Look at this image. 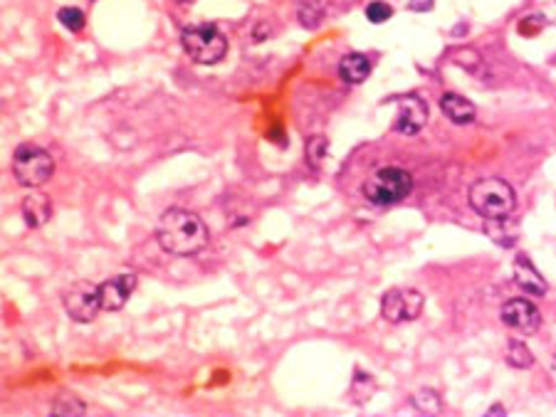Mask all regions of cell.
Here are the masks:
<instances>
[{"instance_id": "cell-12", "label": "cell", "mask_w": 556, "mask_h": 417, "mask_svg": "<svg viewBox=\"0 0 556 417\" xmlns=\"http://www.w3.org/2000/svg\"><path fill=\"white\" fill-rule=\"evenodd\" d=\"M515 284L526 294H536V297L546 294V282L536 272L534 265L526 259V255H519L515 262Z\"/></svg>"}, {"instance_id": "cell-1", "label": "cell", "mask_w": 556, "mask_h": 417, "mask_svg": "<svg viewBox=\"0 0 556 417\" xmlns=\"http://www.w3.org/2000/svg\"><path fill=\"white\" fill-rule=\"evenodd\" d=\"M156 239L169 255L190 257V255H199L200 249L208 248L210 232L208 225L196 213L183 208H169L161 215Z\"/></svg>"}, {"instance_id": "cell-11", "label": "cell", "mask_w": 556, "mask_h": 417, "mask_svg": "<svg viewBox=\"0 0 556 417\" xmlns=\"http://www.w3.org/2000/svg\"><path fill=\"white\" fill-rule=\"evenodd\" d=\"M440 109H443L447 119L453 121V124H460V126H463V124H472L477 117L475 104L465 100L463 94H455V91H446V94H443Z\"/></svg>"}, {"instance_id": "cell-19", "label": "cell", "mask_w": 556, "mask_h": 417, "mask_svg": "<svg viewBox=\"0 0 556 417\" xmlns=\"http://www.w3.org/2000/svg\"><path fill=\"white\" fill-rule=\"evenodd\" d=\"M366 18H368V22L381 25V22H388L391 18H393V8H391L388 3H384V0H374V3H368Z\"/></svg>"}, {"instance_id": "cell-2", "label": "cell", "mask_w": 556, "mask_h": 417, "mask_svg": "<svg viewBox=\"0 0 556 417\" xmlns=\"http://www.w3.org/2000/svg\"><path fill=\"white\" fill-rule=\"evenodd\" d=\"M470 205L480 218L507 220L516 208L515 188L502 178H482L470 188Z\"/></svg>"}, {"instance_id": "cell-8", "label": "cell", "mask_w": 556, "mask_h": 417, "mask_svg": "<svg viewBox=\"0 0 556 417\" xmlns=\"http://www.w3.org/2000/svg\"><path fill=\"white\" fill-rule=\"evenodd\" d=\"M499 317H502L505 326H509L516 334H522V336H532L542 326L539 308L532 301H526V299H509L502 307V311H499Z\"/></svg>"}, {"instance_id": "cell-13", "label": "cell", "mask_w": 556, "mask_h": 417, "mask_svg": "<svg viewBox=\"0 0 556 417\" xmlns=\"http://www.w3.org/2000/svg\"><path fill=\"white\" fill-rule=\"evenodd\" d=\"M22 218L28 228H42L52 218V203L45 193H31L22 200Z\"/></svg>"}, {"instance_id": "cell-9", "label": "cell", "mask_w": 556, "mask_h": 417, "mask_svg": "<svg viewBox=\"0 0 556 417\" xmlns=\"http://www.w3.org/2000/svg\"><path fill=\"white\" fill-rule=\"evenodd\" d=\"M398 121L396 131L403 136H416L418 131H423L428 121V104L418 94H403L398 97Z\"/></svg>"}, {"instance_id": "cell-14", "label": "cell", "mask_w": 556, "mask_h": 417, "mask_svg": "<svg viewBox=\"0 0 556 417\" xmlns=\"http://www.w3.org/2000/svg\"><path fill=\"white\" fill-rule=\"evenodd\" d=\"M339 77L347 84H364L371 77V60L361 52H351L339 62Z\"/></svg>"}, {"instance_id": "cell-21", "label": "cell", "mask_w": 556, "mask_h": 417, "mask_svg": "<svg viewBox=\"0 0 556 417\" xmlns=\"http://www.w3.org/2000/svg\"><path fill=\"white\" fill-rule=\"evenodd\" d=\"M408 5H410V11H416V13H428V11H433V5H436V0H410Z\"/></svg>"}, {"instance_id": "cell-6", "label": "cell", "mask_w": 556, "mask_h": 417, "mask_svg": "<svg viewBox=\"0 0 556 417\" xmlns=\"http://www.w3.org/2000/svg\"><path fill=\"white\" fill-rule=\"evenodd\" d=\"M423 304H426V299L418 289H388L381 299V317L386 318L388 324H408L423 314Z\"/></svg>"}, {"instance_id": "cell-5", "label": "cell", "mask_w": 556, "mask_h": 417, "mask_svg": "<svg viewBox=\"0 0 556 417\" xmlns=\"http://www.w3.org/2000/svg\"><path fill=\"white\" fill-rule=\"evenodd\" d=\"M55 173V161L45 149L22 143L13 153V176L25 188H40Z\"/></svg>"}, {"instance_id": "cell-23", "label": "cell", "mask_w": 556, "mask_h": 417, "mask_svg": "<svg viewBox=\"0 0 556 417\" xmlns=\"http://www.w3.org/2000/svg\"><path fill=\"white\" fill-rule=\"evenodd\" d=\"M176 3H183V0H176Z\"/></svg>"}, {"instance_id": "cell-3", "label": "cell", "mask_w": 556, "mask_h": 417, "mask_svg": "<svg viewBox=\"0 0 556 417\" xmlns=\"http://www.w3.org/2000/svg\"><path fill=\"white\" fill-rule=\"evenodd\" d=\"M181 45L196 65H218L228 55V38L213 22H199L181 30Z\"/></svg>"}, {"instance_id": "cell-10", "label": "cell", "mask_w": 556, "mask_h": 417, "mask_svg": "<svg viewBox=\"0 0 556 417\" xmlns=\"http://www.w3.org/2000/svg\"><path fill=\"white\" fill-rule=\"evenodd\" d=\"M137 289V274H117V277L107 279L100 284V301L101 311H119L127 307L131 291Z\"/></svg>"}, {"instance_id": "cell-16", "label": "cell", "mask_w": 556, "mask_h": 417, "mask_svg": "<svg viewBox=\"0 0 556 417\" xmlns=\"http://www.w3.org/2000/svg\"><path fill=\"white\" fill-rule=\"evenodd\" d=\"M507 363L512 368H529L534 363V356H532V351L522 341L515 338V341L507 343Z\"/></svg>"}, {"instance_id": "cell-15", "label": "cell", "mask_w": 556, "mask_h": 417, "mask_svg": "<svg viewBox=\"0 0 556 417\" xmlns=\"http://www.w3.org/2000/svg\"><path fill=\"white\" fill-rule=\"evenodd\" d=\"M84 410H87V405L72 393H60L52 403V415H82Z\"/></svg>"}, {"instance_id": "cell-4", "label": "cell", "mask_w": 556, "mask_h": 417, "mask_svg": "<svg viewBox=\"0 0 556 417\" xmlns=\"http://www.w3.org/2000/svg\"><path fill=\"white\" fill-rule=\"evenodd\" d=\"M413 190V176L403 169L388 166L368 176L364 183V198L374 205H396L406 200Z\"/></svg>"}, {"instance_id": "cell-17", "label": "cell", "mask_w": 556, "mask_h": 417, "mask_svg": "<svg viewBox=\"0 0 556 417\" xmlns=\"http://www.w3.org/2000/svg\"><path fill=\"white\" fill-rule=\"evenodd\" d=\"M57 21H60L67 30L80 32L84 30V25H87V15H84L80 8H62V11L57 13Z\"/></svg>"}, {"instance_id": "cell-18", "label": "cell", "mask_w": 556, "mask_h": 417, "mask_svg": "<svg viewBox=\"0 0 556 417\" xmlns=\"http://www.w3.org/2000/svg\"><path fill=\"white\" fill-rule=\"evenodd\" d=\"M413 405H416L420 413H426V415H436L437 410H440V397H437V393H433V390H420V393H416V397H413Z\"/></svg>"}, {"instance_id": "cell-20", "label": "cell", "mask_w": 556, "mask_h": 417, "mask_svg": "<svg viewBox=\"0 0 556 417\" xmlns=\"http://www.w3.org/2000/svg\"><path fill=\"white\" fill-rule=\"evenodd\" d=\"M327 149H329V141L324 139V136H309L307 141V159L312 166H319L322 161H324V156H327Z\"/></svg>"}, {"instance_id": "cell-7", "label": "cell", "mask_w": 556, "mask_h": 417, "mask_svg": "<svg viewBox=\"0 0 556 417\" xmlns=\"http://www.w3.org/2000/svg\"><path fill=\"white\" fill-rule=\"evenodd\" d=\"M65 311L77 324H92L101 311L100 287H94L92 282L72 284L67 289V294H65Z\"/></svg>"}, {"instance_id": "cell-22", "label": "cell", "mask_w": 556, "mask_h": 417, "mask_svg": "<svg viewBox=\"0 0 556 417\" xmlns=\"http://www.w3.org/2000/svg\"><path fill=\"white\" fill-rule=\"evenodd\" d=\"M552 376H554V380H556V358L552 361Z\"/></svg>"}]
</instances>
